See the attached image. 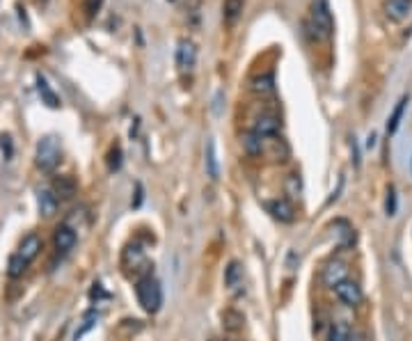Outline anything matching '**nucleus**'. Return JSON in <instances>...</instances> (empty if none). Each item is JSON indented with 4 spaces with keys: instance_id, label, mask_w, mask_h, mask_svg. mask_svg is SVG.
I'll list each match as a JSON object with an SVG mask.
<instances>
[{
    "instance_id": "obj_8",
    "label": "nucleus",
    "mask_w": 412,
    "mask_h": 341,
    "mask_svg": "<svg viewBox=\"0 0 412 341\" xmlns=\"http://www.w3.org/2000/svg\"><path fill=\"white\" fill-rule=\"evenodd\" d=\"M41 247H44V240H41L37 234H28V236H23V240L19 243V250H17V254L23 261H34L39 257V252H41Z\"/></svg>"
},
{
    "instance_id": "obj_23",
    "label": "nucleus",
    "mask_w": 412,
    "mask_h": 341,
    "mask_svg": "<svg viewBox=\"0 0 412 341\" xmlns=\"http://www.w3.org/2000/svg\"><path fill=\"white\" fill-rule=\"evenodd\" d=\"M223 321H225V328L229 330V332H236L243 328V316L238 314V311H225V316H223Z\"/></svg>"
},
{
    "instance_id": "obj_22",
    "label": "nucleus",
    "mask_w": 412,
    "mask_h": 341,
    "mask_svg": "<svg viewBox=\"0 0 412 341\" xmlns=\"http://www.w3.org/2000/svg\"><path fill=\"white\" fill-rule=\"evenodd\" d=\"M28 271V261H23L19 257V254H12L10 261H7V275L12 277V280H19V277H23Z\"/></svg>"
},
{
    "instance_id": "obj_2",
    "label": "nucleus",
    "mask_w": 412,
    "mask_h": 341,
    "mask_svg": "<svg viewBox=\"0 0 412 341\" xmlns=\"http://www.w3.org/2000/svg\"><path fill=\"white\" fill-rule=\"evenodd\" d=\"M136 298L140 302V307L147 311V314H156L163 307V289L161 282L156 280L152 273H147L145 277H140L136 282Z\"/></svg>"
},
{
    "instance_id": "obj_1",
    "label": "nucleus",
    "mask_w": 412,
    "mask_h": 341,
    "mask_svg": "<svg viewBox=\"0 0 412 341\" xmlns=\"http://www.w3.org/2000/svg\"><path fill=\"white\" fill-rule=\"evenodd\" d=\"M305 28L309 30L311 39L316 41H323V39H330L332 34V12H330V0H311V7H309V19Z\"/></svg>"
},
{
    "instance_id": "obj_15",
    "label": "nucleus",
    "mask_w": 412,
    "mask_h": 341,
    "mask_svg": "<svg viewBox=\"0 0 412 341\" xmlns=\"http://www.w3.org/2000/svg\"><path fill=\"white\" fill-rule=\"evenodd\" d=\"M37 92H39V96H41V101H44L48 108H60V99L58 94L51 90V85H48V81L41 74H37Z\"/></svg>"
},
{
    "instance_id": "obj_9",
    "label": "nucleus",
    "mask_w": 412,
    "mask_h": 341,
    "mask_svg": "<svg viewBox=\"0 0 412 341\" xmlns=\"http://www.w3.org/2000/svg\"><path fill=\"white\" fill-rule=\"evenodd\" d=\"M344 280H348V266L344 264V261L335 259L323 268V284L325 287L335 289L337 284H342Z\"/></svg>"
},
{
    "instance_id": "obj_6",
    "label": "nucleus",
    "mask_w": 412,
    "mask_h": 341,
    "mask_svg": "<svg viewBox=\"0 0 412 341\" xmlns=\"http://www.w3.org/2000/svg\"><path fill=\"white\" fill-rule=\"evenodd\" d=\"M197 65V46L195 41L190 39H181L179 46H176V67L181 71H193Z\"/></svg>"
},
{
    "instance_id": "obj_27",
    "label": "nucleus",
    "mask_w": 412,
    "mask_h": 341,
    "mask_svg": "<svg viewBox=\"0 0 412 341\" xmlns=\"http://www.w3.org/2000/svg\"><path fill=\"white\" fill-rule=\"evenodd\" d=\"M96 318H99V314H96V311H90V314H87V318H85V325H83V330H78V332H76V339H81V337L85 335V332L94 328V321H96Z\"/></svg>"
},
{
    "instance_id": "obj_28",
    "label": "nucleus",
    "mask_w": 412,
    "mask_h": 341,
    "mask_svg": "<svg viewBox=\"0 0 412 341\" xmlns=\"http://www.w3.org/2000/svg\"><path fill=\"white\" fill-rule=\"evenodd\" d=\"M103 0H87V17H94V14L101 10Z\"/></svg>"
},
{
    "instance_id": "obj_29",
    "label": "nucleus",
    "mask_w": 412,
    "mask_h": 341,
    "mask_svg": "<svg viewBox=\"0 0 412 341\" xmlns=\"http://www.w3.org/2000/svg\"><path fill=\"white\" fill-rule=\"evenodd\" d=\"M0 147H3V152L7 149V156H12V142H10V138H7V136L0 138Z\"/></svg>"
},
{
    "instance_id": "obj_3",
    "label": "nucleus",
    "mask_w": 412,
    "mask_h": 341,
    "mask_svg": "<svg viewBox=\"0 0 412 341\" xmlns=\"http://www.w3.org/2000/svg\"><path fill=\"white\" fill-rule=\"evenodd\" d=\"M62 152H60V142L55 136H44L37 142V149H34V165H37L41 172H53L55 167L60 165Z\"/></svg>"
},
{
    "instance_id": "obj_14",
    "label": "nucleus",
    "mask_w": 412,
    "mask_h": 341,
    "mask_svg": "<svg viewBox=\"0 0 412 341\" xmlns=\"http://www.w3.org/2000/svg\"><path fill=\"white\" fill-rule=\"evenodd\" d=\"M408 103H410V96H408V94L399 99V103H396V108L392 110V115H389V119H387V136H394V133L399 131L401 119H403V112H406Z\"/></svg>"
},
{
    "instance_id": "obj_20",
    "label": "nucleus",
    "mask_w": 412,
    "mask_h": 341,
    "mask_svg": "<svg viewBox=\"0 0 412 341\" xmlns=\"http://www.w3.org/2000/svg\"><path fill=\"white\" fill-rule=\"evenodd\" d=\"M243 149L250 156H261L264 154V138H259L257 133H247L243 136Z\"/></svg>"
},
{
    "instance_id": "obj_30",
    "label": "nucleus",
    "mask_w": 412,
    "mask_h": 341,
    "mask_svg": "<svg viewBox=\"0 0 412 341\" xmlns=\"http://www.w3.org/2000/svg\"><path fill=\"white\" fill-rule=\"evenodd\" d=\"M373 145H375V133H371V136H369V142H367V147H369V149H371Z\"/></svg>"
},
{
    "instance_id": "obj_18",
    "label": "nucleus",
    "mask_w": 412,
    "mask_h": 341,
    "mask_svg": "<svg viewBox=\"0 0 412 341\" xmlns=\"http://www.w3.org/2000/svg\"><path fill=\"white\" fill-rule=\"evenodd\" d=\"M145 261V250L140 245H129L124 250V266L126 268H138Z\"/></svg>"
},
{
    "instance_id": "obj_5",
    "label": "nucleus",
    "mask_w": 412,
    "mask_h": 341,
    "mask_svg": "<svg viewBox=\"0 0 412 341\" xmlns=\"http://www.w3.org/2000/svg\"><path fill=\"white\" fill-rule=\"evenodd\" d=\"M76 243H78L76 229H71L69 225H58V227H55V231H53V245H55V250L62 252V254H67V252L74 250Z\"/></svg>"
},
{
    "instance_id": "obj_16",
    "label": "nucleus",
    "mask_w": 412,
    "mask_h": 341,
    "mask_svg": "<svg viewBox=\"0 0 412 341\" xmlns=\"http://www.w3.org/2000/svg\"><path fill=\"white\" fill-rule=\"evenodd\" d=\"M206 174H209L213 181H216L218 176H220L218 156H216V142H213V140L206 142Z\"/></svg>"
},
{
    "instance_id": "obj_11",
    "label": "nucleus",
    "mask_w": 412,
    "mask_h": 341,
    "mask_svg": "<svg viewBox=\"0 0 412 341\" xmlns=\"http://www.w3.org/2000/svg\"><path fill=\"white\" fill-rule=\"evenodd\" d=\"M280 129H282V124L275 115H261L257 122H254L252 133H257L259 138H273Z\"/></svg>"
},
{
    "instance_id": "obj_4",
    "label": "nucleus",
    "mask_w": 412,
    "mask_h": 341,
    "mask_svg": "<svg viewBox=\"0 0 412 341\" xmlns=\"http://www.w3.org/2000/svg\"><path fill=\"white\" fill-rule=\"evenodd\" d=\"M335 293L339 298V302H344L346 307H358V304L362 302V298H364V293H362V287L358 282H353V280H344L342 284H337Z\"/></svg>"
},
{
    "instance_id": "obj_7",
    "label": "nucleus",
    "mask_w": 412,
    "mask_h": 341,
    "mask_svg": "<svg viewBox=\"0 0 412 341\" xmlns=\"http://www.w3.org/2000/svg\"><path fill=\"white\" fill-rule=\"evenodd\" d=\"M382 12L394 23H403L412 14V0H385L382 3Z\"/></svg>"
},
{
    "instance_id": "obj_10",
    "label": "nucleus",
    "mask_w": 412,
    "mask_h": 341,
    "mask_svg": "<svg viewBox=\"0 0 412 341\" xmlns=\"http://www.w3.org/2000/svg\"><path fill=\"white\" fill-rule=\"evenodd\" d=\"M266 211L277 220V223H293L296 220V209L289 200H273L266 204Z\"/></svg>"
},
{
    "instance_id": "obj_13",
    "label": "nucleus",
    "mask_w": 412,
    "mask_h": 341,
    "mask_svg": "<svg viewBox=\"0 0 412 341\" xmlns=\"http://www.w3.org/2000/svg\"><path fill=\"white\" fill-rule=\"evenodd\" d=\"M51 190H53L55 197H58L60 202H65V200H71V197L76 195L78 186H76V181L71 179V176H58V179L53 181Z\"/></svg>"
},
{
    "instance_id": "obj_24",
    "label": "nucleus",
    "mask_w": 412,
    "mask_h": 341,
    "mask_svg": "<svg viewBox=\"0 0 412 341\" xmlns=\"http://www.w3.org/2000/svg\"><path fill=\"white\" fill-rule=\"evenodd\" d=\"M302 193V181H300V176L298 174H291L289 179H287V195L289 197H300Z\"/></svg>"
},
{
    "instance_id": "obj_26",
    "label": "nucleus",
    "mask_w": 412,
    "mask_h": 341,
    "mask_svg": "<svg viewBox=\"0 0 412 341\" xmlns=\"http://www.w3.org/2000/svg\"><path fill=\"white\" fill-rule=\"evenodd\" d=\"M385 211H387V216H396V190H394V186H389V190H387Z\"/></svg>"
},
{
    "instance_id": "obj_12",
    "label": "nucleus",
    "mask_w": 412,
    "mask_h": 341,
    "mask_svg": "<svg viewBox=\"0 0 412 341\" xmlns=\"http://www.w3.org/2000/svg\"><path fill=\"white\" fill-rule=\"evenodd\" d=\"M37 204H39V213H41V216L51 218V216H55V213H58L60 200L55 197L53 190L44 188V190H39V193H37Z\"/></svg>"
},
{
    "instance_id": "obj_19",
    "label": "nucleus",
    "mask_w": 412,
    "mask_h": 341,
    "mask_svg": "<svg viewBox=\"0 0 412 341\" xmlns=\"http://www.w3.org/2000/svg\"><path fill=\"white\" fill-rule=\"evenodd\" d=\"M252 92H257V94H261V96L275 92V78H273V74H264V76L254 78V81H252Z\"/></svg>"
},
{
    "instance_id": "obj_17",
    "label": "nucleus",
    "mask_w": 412,
    "mask_h": 341,
    "mask_svg": "<svg viewBox=\"0 0 412 341\" xmlns=\"http://www.w3.org/2000/svg\"><path fill=\"white\" fill-rule=\"evenodd\" d=\"M240 14H243V0H225L223 17H225L227 23H236Z\"/></svg>"
},
{
    "instance_id": "obj_25",
    "label": "nucleus",
    "mask_w": 412,
    "mask_h": 341,
    "mask_svg": "<svg viewBox=\"0 0 412 341\" xmlns=\"http://www.w3.org/2000/svg\"><path fill=\"white\" fill-rule=\"evenodd\" d=\"M238 277H240V268L236 261H231L229 268H227V275H225V284L227 287H236V282H238Z\"/></svg>"
},
{
    "instance_id": "obj_21",
    "label": "nucleus",
    "mask_w": 412,
    "mask_h": 341,
    "mask_svg": "<svg viewBox=\"0 0 412 341\" xmlns=\"http://www.w3.org/2000/svg\"><path fill=\"white\" fill-rule=\"evenodd\" d=\"M328 341H353V330H351V325L344 323V321H337V323L330 328Z\"/></svg>"
}]
</instances>
